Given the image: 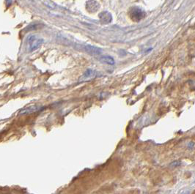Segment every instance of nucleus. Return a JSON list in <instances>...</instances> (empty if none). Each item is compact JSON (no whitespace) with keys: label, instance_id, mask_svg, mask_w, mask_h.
I'll list each match as a JSON object with an SVG mask.
<instances>
[{"label":"nucleus","instance_id":"6e6552de","mask_svg":"<svg viewBox=\"0 0 195 194\" xmlns=\"http://www.w3.org/2000/svg\"><path fill=\"white\" fill-rule=\"evenodd\" d=\"M38 28H39V26L37 25V24H35V25H34V24H31V25H29V27L26 28V29H27V30H29V31H30V30L38 29Z\"/></svg>","mask_w":195,"mask_h":194},{"label":"nucleus","instance_id":"f257e3e1","mask_svg":"<svg viewBox=\"0 0 195 194\" xmlns=\"http://www.w3.org/2000/svg\"><path fill=\"white\" fill-rule=\"evenodd\" d=\"M128 16L132 21L134 22H139L144 19L146 16V13L143 10L138 7H131L128 10Z\"/></svg>","mask_w":195,"mask_h":194},{"label":"nucleus","instance_id":"1a4fd4ad","mask_svg":"<svg viewBox=\"0 0 195 194\" xmlns=\"http://www.w3.org/2000/svg\"><path fill=\"white\" fill-rule=\"evenodd\" d=\"M180 164H181L180 161H175V162L171 163L170 165H172V166H178V165H180Z\"/></svg>","mask_w":195,"mask_h":194},{"label":"nucleus","instance_id":"9b49d317","mask_svg":"<svg viewBox=\"0 0 195 194\" xmlns=\"http://www.w3.org/2000/svg\"><path fill=\"white\" fill-rule=\"evenodd\" d=\"M194 183H195V181H194Z\"/></svg>","mask_w":195,"mask_h":194},{"label":"nucleus","instance_id":"20e7f679","mask_svg":"<svg viewBox=\"0 0 195 194\" xmlns=\"http://www.w3.org/2000/svg\"><path fill=\"white\" fill-rule=\"evenodd\" d=\"M83 50L86 53L91 54V55H100L102 53V50L100 48L92 46H83Z\"/></svg>","mask_w":195,"mask_h":194},{"label":"nucleus","instance_id":"7ed1b4c3","mask_svg":"<svg viewBox=\"0 0 195 194\" xmlns=\"http://www.w3.org/2000/svg\"><path fill=\"white\" fill-rule=\"evenodd\" d=\"M100 8V4L95 0H89L86 2V10L90 13H95Z\"/></svg>","mask_w":195,"mask_h":194},{"label":"nucleus","instance_id":"f03ea898","mask_svg":"<svg viewBox=\"0 0 195 194\" xmlns=\"http://www.w3.org/2000/svg\"><path fill=\"white\" fill-rule=\"evenodd\" d=\"M43 43V40L37 36H30L28 39V46L29 51H33L41 46Z\"/></svg>","mask_w":195,"mask_h":194},{"label":"nucleus","instance_id":"423d86ee","mask_svg":"<svg viewBox=\"0 0 195 194\" xmlns=\"http://www.w3.org/2000/svg\"><path fill=\"white\" fill-rule=\"evenodd\" d=\"M99 60L102 63L109 64V65H113L114 64V59L110 56H102L99 58Z\"/></svg>","mask_w":195,"mask_h":194},{"label":"nucleus","instance_id":"0eeeda50","mask_svg":"<svg viewBox=\"0 0 195 194\" xmlns=\"http://www.w3.org/2000/svg\"><path fill=\"white\" fill-rule=\"evenodd\" d=\"M95 75H96V72L95 71V70L88 69L87 71L84 73L82 79L87 80L88 79V78H92L93 77H95Z\"/></svg>","mask_w":195,"mask_h":194},{"label":"nucleus","instance_id":"9d476101","mask_svg":"<svg viewBox=\"0 0 195 194\" xmlns=\"http://www.w3.org/2000/svg\"><path fill=\"white\" fill-rule=\"evenodd\" d=\"M184 194H189V192H186V193H184Z\"/></svg>","mask_w":195,"mask_h":194},{"label":"nucleus","instance_id":"39448f33","mask_svg":"<svg viewBox=\"0 0 195 194\" xmlns=\"http://www.w3.org/2000/svg\"><path fill=\"white\" fill-rule=\"evenodd\" d=\"M98 18H99L100 21L102 24H109L111 23L112 21V14L108 11H103L101 13H99L98 15Z\"/></svg>","mask_w":195,"mask_h":194}]
</instances>
